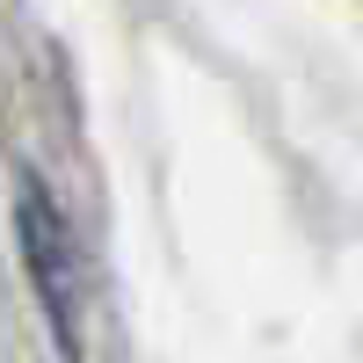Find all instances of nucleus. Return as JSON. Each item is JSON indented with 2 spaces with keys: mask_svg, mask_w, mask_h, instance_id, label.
Returning <instances> with one entry per match:
<instances>
[{
  "mask_svg": "<svg viewBox=\"0 0 363 363\" xmlns=\"http://www.w3.org/2000/svg\"><path fill=\"white\" fill-rule=\"evenodd\" d=\"M15 240H22V262H29V284L44 298V320L66 356H80V247H73V225L66 211L51 203V189L37 174L15 182Z\"/></svg>",
  "mask_w": 363,
  "mask_h": 363,
  "instance_id": "1",
  "label": "nucleus"
}]
</instances>
